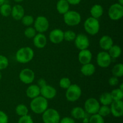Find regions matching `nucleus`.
<instances>
[{
	"label": "nucleus",
	"mask_w": 123,
	"mask_h": 123,
	"mask_svg": "<svg viewBox=\"0 0 123 123\" xmlns=\"http://www.w3.org/2000/svg\"><path fill=\"white\" fill-rule=\"evenodd\" d=\"M30 109L36 114H42L48 108V100L42 96L32 98L30 102Z\"/></svg>",
	"instance_id": "1"
},
{
	"label": "nucleus",
	"mask_w": 123,
	"mask_h": 123,
	"mask_svg": "<svg viewBox=\"0 0 123 123\" xmlns=\"http://www.w3.org/2000/svg\"><path fill=\"white\" fill-rule=\"evenodd\" d=\"M34 52L30 47H23L19 49L16 53V60L18 62L26 64L33 59Z\"/></svg>",
	"instance_id": "2"
},
{
	"label": "nucleus",
	"mask_w": 123,
	"mask_h": 123,
	"mask_svg": "<svg viewBox=\"0 0 123 123\" xmlns=\"http://www.w3.org/2000/svg\"><path fill=\"white\" fill-rule=\"evenodd\" d=\"M85 31L91 36L97 34L100 30V23L98 19L90 17L87 18L84 24Z\"/></svg>",
	"instance_id": "3"
},
{
	"label": "nucleus",
	"mask_w": 123,
	"mask_h": 123,
	"mask_svg": "<svg viewBox=\"0 0 123 123\" xmlns=\"http://www.w3.org/2000/svg\"><path fill=\"white\" fill-rule=\"evenodd\" d=\"M63 15L64 21L65 24L68 26H76L81 22V16L80 13L76 11L68 10Z\"/></svg>",
	"instance_id": "4"
},
{
	"label": "nucleus",
	"mask_w": 123,
	"mask_h": 123,
	"mask_svg": "<svg viewBox=\"0 0 123 123\" xmlns=\"http://www.w3.org/2000/svg\"><path fill=\"white\" fill-rule=\"evenodd\" d=\"M42 120L44 123H59L60 115L58 112L55 109H47L42 114Z\"/></svg>",
	"instance_id": "5"
},
{
	"label": "nucleus",
	"mask_w": 123,
	"mask_h": 123,
	"mask_svg": "<svg viewBox=\"0 0 123 123\" xmlns=\"http://www.w3.org/2000/svg\"><path fill=\"white\" fill-rule=\"evenodd\" d=\"M82 94L81 88L77 84H71L67 89L66 92V97L68 101L74 102L78 100Z\"/></svg>",
	"instance_id": "6"
},
{
	"label": "nucleus",
	"mask_w": 123,
	"mask_h": 123,
	"mask_svg": "<svg viewBox=\"0 0 123 123\" xmlns=\"http://www.w3.org/2000/svg\"><path fill=\"white\" fill-rule=\"evenodd\" d=\"M108 16L113 20L121 19L123 16V6L119 3H115L110 6L108 10Z\"/></svg>",
	"instance_id": "7"
},
{
	"label": "nucleus",
	"mask_w": 123,
	"mask_h": 123,
	"mask_svg": "<svg viewBox=\"0 0 123 123\" xmlns=\"http://www.w3.org/2000/svg\"><path fill=\"white\" fill-rule=\"evenodd\" d=\"M49 27V22L48 19L43 16H39L34 20V28L38 33H43L48 31Z\"/></svg>",
	"instance_id": "8"
},
{
	"label": "nucleus",
	"mask_w": 123,
	"mask_h": 123,
	"mask_svg": "<svg viewBox=\"0 0 123 123\" xmlns=\"http://www.w3.org/2000/svg\"><path fill=\"white\" fill-rule=\"evenodd\" d=\"M100 105L99 102L94 98H90L85 101L84 103V109L89 115L97 114Z\"/></svg>",
	"instance_id": "9"
},
{
	"label": "nucleus",
	"mask_w": 123,
	"mask_h": 123,
	"mask_svg": "<svg viewBox=\"0 0 123 123\" xmlns=\"http://www.w3.org/2000/svg\"><path fill=\"white\" fill-rule=\"evenodd\" d=\"M19 79L25 84H30L34 80L35 73L30 68H24L20 71L19 76Z\"/></svg>",
	"instance_id": "10"
},
{
	"label": "nucleus",
	"mask_w": 123,
	"mask_h": 123,
	"mask_svg": "<svg viewBox=\"0 0 123 123\" xmlns=\"http://www.w3.org/2000/svg\"><path fill=\"white\" fill-rule=\"evenodd\" d=\"M97 63L102 68H107L110 66L112 58L107 52H100L97 55Z\"/></svg>",
	"instance_id": "11"
},
{
	"label": "nucleus",
	"mask_w": 123,
	"mask_h": 123,
	"mask_svg": "<svg viewBox=\"0 0 123 123\" xmlns=\"http://www.w3.org/2000/svg\"><path fill=\"white\" fill-rule=\"evenodd\" d=\"M74 44L76 47L80 50L88 49L90 46V40L88 37L84 34L76 35V37L74 39Z\"/></svg>",
	"instance_id": "12"
},
{
	"label": "nucleus",
	"mask_w": 123,
	"mask_h": 123,
	"mask_svg": "<svg viewBox=\"0 0 123 123\" xmlns=\"http://www.w3.org/2000/svg\"><path fill=\"white\" fill-rule=\"evenodd\" d=\"M111 114L117 118L121 117L123 115V102L122 100L113 101L110 105Z\"/></svg>",
	"instance_id": "13"
},
{
	"label": "nucleus",
	"mask_w": 123,
	"mask_h": 123,
	"mask_svg": "<svg viewBox=\"0 0 123 123\" xmlns=\"http://www.w3.org/2000/svg\"><path fill=\"white\" fill-rule=\"evenodd\" d=\"M40 95L47 100L52 99L56 96V90L53 86L46 84L40 88Z\"/></svg>",
	"instance_id": "14"
},
{
	"label": "nucleus",
	"mask_w": 123,
	"mask_h": 123,
	"mask_svg": "<svg viewBox=\"0 0 123 123\" xmlns=\"http://www.w3.org/2000/svg\"><path fill=\"white\" fill-rule=\"evenodd\" d=\"M49 38L54 44H59L64 40V32L60 29H54L49 33Z\"/></svg>",
	"instance_id": "15"
},
{
	"label": "nucleus",
	"mask_w": 123,
	"mask_h": 123,
	"mask_svg": "<svg viewBox=\"0 0 123 123\" xmlns=\"http://www.w3.org/2000/svg\"><path fill=\"white\" fill-rule=\"evenodd\" d=\"M92 58V53L88 49L80 50L78 54V60L82 65L91 62Z\"/></svg>",
	"instance_id": "16"
},
{
	"label": "nucleus",
	"mask_w": 123,
	"mask_h": 123,
	"mask_svg": "<svg viewBox=\"0 0 123 123\" xmlns=\"http://www.w3.org/2000/svg\"><path fill=\"white\" fill-rule=\"evenodd\" d=\"M34 45L38 49H43L47 44V38L43 33L36 34L33 38Z\"/></svg>",
	"instance_id": "17"
},
{
	"label": "nucleus",
	"mask_w": 123,
	"mask_h": 123,
	"mask_svg": "<svg viewBox=\"0 0 123 123\" xmlns=\"http://www.w3.org/2000/svg\"><path fill=\"white\" fill-rule=\"evenodd\" d=\"M11 15L14 19L16 20H21L22 18L25 15V10L21 5L16 4L13 6L12 8Z\"/></svg>",
	"instance_id": "18"
},
{
	"label": "nucleus",
	"mask_w": 123,
	"mask_h": 123,
	"mask_svg": "<svg viewBox=\"0 0 123 123\" xmlns=\"http://www.w3.org/2000/svg\"><path fill=\"white\" fill-rule=\"evenodd\" d=\"M26 95L31 99L36 98L40 95V88L36 84L30 85L26 90Z\"/></svg>",
	"instance_id": "19"
},
{
	"label": "nucleus",
	"mask_w": 123,
	"mask_h": 123,
	"mask_svg": "<svg viewBox=\"0 0 123 123\" xmlns=\"http://www.w3.org/2000/svg\"><path fill=\"white\" fill-rule=\"evenodd\" d=\"M114 44L113 40L110 36H103L101 37L99 41V45L102 49L108 50Z\"/></svg>",
	"instance_id": "20"
},
{
	"label": "nucleus",
	"mask_w": 123,
	"mask_h": 123,
	"mask_svg": "<svg viewBox=\"0 0 123 123\" xmlns=\"http://www.w3.org/2000/svg\"><path fill=\"white\" fill-rule=\"evenodd\" d=\"M95 71H96V67L94 66V64H91V62L83 64L80 68V72L82 74L86 76H92L95 73Z\"/></svg>",
	"instance_id": "21"
},
{
	"label": "nucleus",
	"mask_w": 123,
	"mask_h": 123,
	"mask_svg": "<svg viewBox=\"0 0 123 123\" xmlns=\"http://www.w3.org/2000/svg\"><path fill=\"white\" fill-rule=\"evenodd\" d=\"M56 10L61 14H64L69 10L70 4L66 0H59L56 4Z\"/></svg>",
	"instance_id": "22"
},
{
	"label": "nucleus",
	"mask_w": 123,
	"mask_h": 123,
	"mask_svg": "<svg viewBox=\"0 0 123 123\" xmlns=\"http://www.w3.org/2000/svg\"><path fill=\"white\" fill-rule=\"evenodd\" d=\"M91 17L98 19L103 14V8L101 5L95 4L92 6L90 10Z\"/></svg>",
	"instance_id": "23"
},
{
	"label": "nucleus",
	"mask_w": 123,
	"mask_h": 123,
	"mask_svg": "<svg viewBox=\"0 0 123 123\" xmlns=\"http://www.w3.org/2000/svg\"><path fill=\"white\" fill-rule=\"evenodd\" d=\"M86 114V113L85 110L80 107H75V108H73L71 111V115H72V117L74 119H77V120L83 119L85 117Z\"/></svg>",
	"instance_id": "24"
},
{
	"label": "nucleus",
	"mask_w": 123,
	"mask_h": 123,
	"mask_svg": "<svg viewBox=\"0 0 123 123\" xmlns=\"http://www.w3.org/2000/svg\"><path fill=\"white\" fill-rule=\"evenodd\" d=\"M99 101L102 105L109 106L113 102V100L110 92H104L100 96Z\"/></svg>",
	"instance_id": "25"
},
{
	"label": "nucleus",
	"mask_w": 123,
	"mask_h": 123,
	"mask_svg": "<svg viewBox=\"0 0 123 123\" xmlns=\"http://www.w3.org/2000/svg\"><path fill=\"white\" fill-rule=\"evenodd\" d=\"M109 54L111 56V58H117L120 57L121 54V49L119 46L114 45L109 49Z\"/></svg>",
	"instance_id": "26"
},
{
	"label": "nucleus",
	"mask_w": 123,
	"mask_h": 123,
	"mask_svg": "<svg viewBox=\"0 0 123 123\" xmlns=\"http://www.w3.org/2000/svg\"><path fill=\"white\" fill-rule=\"evenodd\" d=\"M112 73L113 76L117 78H121L123 75V64L118 63L115 65L112 69Z\"/></svg>",
	"instance_id": "27"
},
{
	"label": "nucleus",
	"mask_w": 123,
	"mask_h": 123,
	"mask_svg": "<svg viewBox=\"0 0 123 123\" xmlns=\"http://www.w3.org/2000/svg\"><path fill=\"white\" fill-rule=\"evenodd\" d=\"M12 6L8 4H3L0 6V13L4 17H8L11 15L12 13Z\"/></svg>",
	"instance_id": "28"
},
{
	"label": "nucleus",
	"mask_w": 123,
	"mask_h": 123,
	"mask_svg": "<svg viewBox=\"0 0 123 123\" xmlns=\"http://www.w3.org/2000/svg\"><path fill=\"white\" fill-rule=\"evenodd\" d=\"M16 113L19 116L22 117L28 114V109L27 106L24 104H19L16 107Z\"/></svg>",
	"instance_id": "29"
},
{
	"label": "nucleus",
	"mask_w": 123,
	"mask_h": 123,
	"mask_svg": "<svg viewBox=\"0 0 123 123\" xmlns=\"http://www.w3.org/2000/svg\"><path fill=\"white\" fill-rule=\"evenodd\" d=\"M113 101L122 100L123 98V91L119 88L114 89L110 92Z\"/></svg>",
	"instance_id": "30"
},
{
	"label": "nucleus",
	"mask_w": 123,
	"mask_h": 123,
	"mask_svg": "<svg viewBox=\"0 0 123 123\" xmlns=\"http://www.w3.org/2000/svg\"><path fill=\"white\" fill-rule=\"evenodd\" d=\"M76 37V33L72 30H67L64 32V40L67 42H72L74 40Z\"/></svg>",
	"instance_id": "31"
},
{
	"label": "nucleus",
	"mask_w": 123,
	"mask_h": 123,
	"mask_svg": "<svg viewBox=\"0 0 123 123\" xmlns=\"http://www.w3.org/2000/svg\"><path fill=\"white\" fill-rule=\"evenodd\" d=\"M97 114H98L100 116L103 117H107L111 114L110 107L106 105H102V106H100Z\"/></svg>",
	"instance_id": "32"
},
{
	"label": "nucleus",
	"mask_w": 123,
	"mask_h": 123,
	"mask_svg": "<svg viewBox=\"0 0 123 123\" xmlns=\"http://www.w3.org/2000/svg\"><path fill=\"white\" fill-rule=\"evenodd\" d=\"M88 123H105V121L103 117L100 116L98 114H95L90 117Z\"/></svg>",
	"instance_id": "33"
},
{
	"label": "nucleus",
	"mask_w": 123,
	"mask_h": 123,
	"mask_svg": "<svg viewBox=\"0 0 123 123\" xmlns=\"http://www.w3.org/2000/svg\"><path fill=\"white\" fill-rule=\"evenodd\" d=\"M21 20L22 23L26 26H30L34 24V18L31 15H24L21 19Z\"/></svg>",
	"instance_id": "34"
},
{
	"label": "nucleus",
	"mask_w": 123,
	"mask_h": 123,
	"mask_svg": "<svg viewBox=\"0 0 123 123\" xmlns=\"http://www.w3.org/2000/svg\"><path fill=\"white\" fill-rule=\"evenodd\" d=\"M36 32L37 31L35 30L34 28L28 26L25 29V31H24V35L28 38H33L37 34Z\"/></svg>",
	"instance_id": "35"
},
{
	"label": "nucleus",
	"mask_w": 123,
	"mask_h": 123,
	"mask_svg": "<svg viewBox=\"0 0 123 123\" xmlns=\"http://www.w3.org/2000/svg\"><path fill=\"white\" fill-rule=\"evenodd\" d=\"M70 79L68 78H61L59 82V85L61 88L63 89L67 90L71 85Z\"/></svg>",
	"instance_id": "36"
},
{
	"label": "nucleus",
	"mask_w": 123,
	"mask_h": 123,
	"mask_svg": "<svg viewBox=\"0 0 123 123\" xmlns=\"http://www.w3.org/2000/svg\"><path fill=\"white\" fill-rule=\"evenodd\" d=\"M8 60L4 55H0V70H4L8 66Z\"/></svg>",
	"instance_id": "37"
},
{
	"label": "nucleus",
	"mask_w": 123,
	"mask_h": 123,
	"mask_svg": "<svg viewBox=\"0 0 123 123\" xmlns=\"http://www.w3.org/2000/svg\"><path fill=\"white\" fill-rule=\"evenodd\" d=\"M18 123H34L32 117L29 115H25L20 117Z\"/></svg>",
	"instance_id": "38"
},
{
	"label": "nucleus",
	"mask_w": 123,
	"mask_h": 123,
	"mask_svg": "<svg viewBox=\"0 0 123 123\" xmlns=\"http://www.w3.org/2000/svg\"><path fill=\"white\" fill-rule=\"evenodd\" d=\"M8 115L4 112L0 111V123H8Z\"/></svg>",
	"instance_id": "39"
},
{
	"label": "nucleus",
	"mask_w": 123,
	"mask_h": 123,
	"mask_svg": "<svg viewBox=\"0 0 123 123\" xmlns=\"http://www.w3.org/2000/svg\"><path fill=\"white\" fill-rule=\"evenodd\" d=\"M108 82H109V84L111 86H116V85H117L118 84L119 80L117 77L113 76L111 78H109V80H108Z\"/></svg>",
	"instance_id": "40"
},
{
	"label": "nucleus",
	"mask_w": 123,
	"mask_h": 123,
	"mask_svg": "<svg viewBox=\"0 0 123 123\" xmlns=\"http://www.w3.org/2000/svg\"><path fill=\"white\" fill-rule=\"evenodd\" d=\"M59 123H75V121L73 118L66 117H64L61 120H60Z\"/></svg>",
	"instance_id": "41"
},
{
	"label": "nucleus",
	"mask_w": 123,
	"mask_h": 123,
	"mask_svg": "<svg viewBox=\"0 0 123 123\" xmlns=\"http://www.w3.org/2000/svg\"><path fill=\"white\" fill-rule=\"evenodd\" d=\"M46 82L44 80V79H40L38 81V86H39L40 88L42 87V86H44L45 85H46Z\"/></svg>",
	"instance_id": "42"
},
{
	"label": "nucleus",
	"mask_w": 123,
	"mask_h": 123,
	"mask_svg": "<svg viewBox=\"0 0 123 123\" xmlns=\"http://www.w3.org/2000/svg\"><path fill=\"white\" fill-rule=\"evenodd\" d=\"M70 5H78L80 2L81 0H66Z\"/></svg>",
	"instance_id": "43"
},
{
	"label": "nucleus",
	"mask_w": 123,
	"mask_h": 123,
	"mask_svg": "<svg viewBox=\"0 0 123 123\" xmlns=\"http://www.w3.org/2000/svg\"><path fill=\"white\" fill-rule=\"evenodd\" d=\"M87 115H88V114L86 113V115H85V117L82 119L83 123H89V118H90V117H88L87 116Z\"/></svg>",
	"instance_id": "44"
},
{
	"label": "nucleus",
	"mask_w": 123,
	"mask_h": 123,
	"mask_svg": "<svg viewBox=\"0 0 123 123\" xmlns=\"http://www.w3.org/2000/svg\"><path fill=\"white\" fill-rule=\"evenodd\" d=\"M5 1H6V0H0V6L3 4H4Z\"/></svg>",
	"instance_id": "45"
},
{
	"label": "nucleus",
	"mask_w": 123,
	"mask_h": 123,
	"mask_svg": "<svg viewBox=\"0 0 123 123\" xmlns=\"http://www.w3.org/2000/svg\"><path fill=\"white\" fill-rule=\"evenodd\" d=\"M123 84L122 83V84H121V85H120V88H118L119 89H120V90H122V91H123Z\"/></svg>",
	"instance_id": "46"
},
{
	"label": "nucleus",
	"mask_w": 123,
	"mask_h": 123,
	"mask_svg": "<svg viewBox=\"0 0 123 123\" xmlns=\"http://www.w3.org/2000/svg\"><path fill=\"white\" fill-rule=\"evenodd\" d=\"M118 3L120 4L123 5V0H118Z\"/></svg>",
	"instance_id": "47"
},
{
	"label": "nucleus",
	"mask_w": 123,
	"mask_h": 123,
	"mask_svg": "<svg viewBox=\"0 0 123 123\" xmlns=\"http://www.w3.org/2000/svg\"><path fill=\"white\" fill-rule=\"evenodd\" d=\"M14 1H15L16 2H18V3H19V2H22V1H24V0H14Z\"/></svg>",
	"instance_id": "48"
},
{
	"label": "nucleus",
	"mask_w": 123,
	"mask_h": 123,
	"mask_svg": "<svg viewBox=\"0 0 123 123\" xmlns=\"http://www.w3.org/2000/svg\"><path fill=\"white\" fill-rule=\"evenodd\" d=\"M2 79V73H1V72H0V80Z\"/></svg>",
	"instance_id": "49"
}]
</instances>
